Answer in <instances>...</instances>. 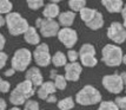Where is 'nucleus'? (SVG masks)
Wrapping results in <instances>:
<instances>
[{"mask_svg": "<svg viewBox=\"0 0 126 110\" xmlns=\"http://www.w3.org/2000/svg\"><path fill=\"white\" fill-rule=\"evenodd\" d=\"M114 102L118 105L119 110H126V96H118L114 99Z\"/></svg>", "mask_w": 126, "mask_h": 110, "instance_id": "7c9ffc66", "label": "nucleus"}, {"mask_svg": "<svg viewBox=\"0 0 126 110\" xmlns=\"http://www.w3.org/2000/svg\"><path fill=\"white\" fill-rule=\"evenodd\" d=\"M121 18H123V25L126 28V4L123 7V11H121Z\"/></svg>", "mask_w": 126, "mask_h": 110, "instance_id": "72a5a7b5", "label": "nucleus"}, {"mask_svg": "<svg viewBox=\"0 0 126 110\" xmlns=\"http://www.w3.org/2000/svg\"><path fill=\"white\" fill-rule=\"evenodd\" d=\"M82 72V66L79 63H67L65 65V78L70 82H78Z\"/></svg>", "mask_w": 126, "mask_h": 110, "instance_id": "9b49d317", "label": "nucleus"}, {"mask_svg": "<svg viewBox=\"0 0 126 110\" xmlns=\"http://www.w3.org/2000/svg\"><path fill=\"white\" fill-rule=\"evenodd\" d=\"M27 6L32 11H38L41 7H44L45 2L43 0H27Z\"/></svg>", "mask_w": 126, "mask_h": 110, "instance_id": "cd10ccee", "label": "nucleus"}, {"mask_svg": "<svg viewBox=\"0 0 126 110\" xmlns=\"http://www.w3.org/2000/svg\"><path fill=\"white\" fill-rule=\"evenodd\" d=\"M66 57H67V61H70V63H77V61L79 59V52L73 49L68 50L66 53Z\"/></svg>", "mask_w": 126, "mask_h": 110, "instance_id": "c85d7f7f", "label": "nucleus"}, {"mask_svg": "<svg viewBox=\"0 0 126 110\" xmlns=\"http://www.w3.org/2000/svg\"><path fill=\"white\" fill-rule=\"evenodd\" d=\"M24 40L31 45H37L40 44V34L38 33L35 26H30L27 31L24 33Z\"/></svg>", "mask_w": 126, "mask_h": 110, "instance_id": "f3484780", "label": "nucleus"}, {"mask_svg": "<svg viewBox=\"0 0 126 110\" xmlns=\"http://www.w3.org/2000/svg\"><path fill=\"white\" fill-rule=\"evenodd\" d=\"M74 19H76V13L74 12L65 11V12H61L59 14L58 22L63 27H71L73 25V22H74Z\"/></svg>", "mask_w": 126, "mask_h": 110, "instance_id": "a211bd4d", "label": "nucleus"}, {"mask_svg": "<svg viewBox=\"0 0 126 110\" xmlns=\"http://www.w3.org/2000/svg\"><path fill=\"white\" fill-rule=\"evenodd\" d=\"M119 75H120L121 79H123V82H124V85H126V72H120Z\"/></svg>", "mask_w": 126, "mask_h": 110, "instance_id": "ea45409f", "label": "nucleus"}, {"mask_svg": "<svg viewBox=\"0 0 126 110\" xmlns=\"http://www.w3.org/2000/svg\"><path fill=\"white\" fill-rule=\"evenodd\" d=\"M32 52L26 47H20L16 50V52L13 53V57L11 59L12 69L14 71H26L28 69V65L32 62Z\"/></svg>", "mask_w": 126, "mask_h": 110, "instance_id": "20e7f679", "label": "nucleus"}, {"mask_svg": "<svg viewBox=\"0 0 126 110\" xmlns=\"http://www.w3.org/2000/svg\"><path fill=\"white\" fill-rule=\"evenodd\" d=\"M2 81H4V79H2V78L0 77V84H1V82H2Z\"/></svg>", "mask_w": 126, "mask_h": 110, "instance_id": "c03bdc74", "label": "nucleus"}, {"mask_svg": "<svg viewBox=\"0 0 126 110\" xmlns=\"http://www.w3.org/2000/svg\"><path fill=\"white\" fill-rule=\"evenodd\" d=\"M46 102H47V103H55V102H58L57 96H55V95H51V96H48L47 99H46Z\"/></svg>", "mask_w": 126, "mask_h": 110, "instance_id": "e433bc0d", "label": "nucleus"}, {"mask_svg": "<svg viewBox=\"0 0 126 110\" xmlns=\"http://www.w3.org/2000/svg\"><path fill=\"white\" fill-rule=\"evenodd\" d=\"M14 73H16V71H14V70L11 67V69H8V70H6V71H5V76H6V77H12Z\"/></svg>", "mask_w": 126, "mask_h": 110, "instance_id": "4c0bfd02", "label": "nucleus"}, {"mask_svg": "<svg viewBox=\"0 0 126 110\" xmlns=\"http://www.w3.org/2000/svg\"><path fill=\"white\" fill-rule=\"evenodd\" d=\"M35 28H39V32L43 37L49 38L58 36V32L60 31V25L57 20L38 18L35 20Z\"/></svg>", "mask_w": 126, "mask_h": 110, "instance_id": "39448f33", "label": "nucleus"}, {"mask_svg": "<svg viewBox=\"0 0 126 110\" xmlns=\"http://www.w3.org/2000/svg\"><path fill=\"white\" fill-rule=\"evenodd\" d=\"M79 59L81 66L94 67L98 64V59L95 57V47L90 43L82 44L79 50Z\"/></svg>", "mask_w": 126, "mask_h": 110, "instance_id": "423d86ee", "label": "nucleus"}, {"mask_svg": "<svg viewBox=\"0 0 126 110\" xmlns=\"http://www.w3.org/2000/svg\"><path fill=\"white\" fill-rule=\"evenodd\" d=\"M7 109V102L5 98L0 97V110H6Z\"/></svg>", "mask_w": 126, "mask_h": 110, "instance_id": "c9c22d12", "label": "nucleus"}, {"mask_svg": "<svg viewBox=\"0 0 126 110\" xmlns=\"http://www.w3.org/2000/svg\"><path fill=\"white\" fill-rule=\"evenodd\" d=\"M27 102V99L25 98L22 95H20L18 91L16 90H13L11 91V94H10V103L14 105V107H20V105L25 104Z\"/></svg>", "mask_w": 126, "mask_h": 110, "instance_id": "5701e85b", "label": "nucleus"}, {"mask_svg": "<svg viewBox=\"0 0 126 110\" xmlns=\"http://www.w3.org/2000/svg\"><path fill=\"white\" fill-rule=\"evenodd\" d=\"M97 12H98V10H95V8L84 7L81 11L79 12V14H80V19H81L85 24H87V22H90L94 18V16L97 14Z\"/></svg>", "mask_w": 126, "mask_h": 110, "instance_id": "412c9836", "label": "nucleus"}, {"mask_svg": "<svg viewBox=\"0 0 126 110\" xmlns=\"http://www.w3.org/2000/svg\"><path fill=\"white\" fill-rule=\"evenodd\" d=\"M32 57L38 66H41V67L48 66L52 61L48 45L46 43H40L32 52Z\"/></svg>", "mask_w": 126, "mask_h": 110, "instance_id": "6e6552de", "label": "nucleus"}, {"mask_svg": "<svg viewBox=\"0 0 126 110\" xmlns=\"http://www.w3.org/2000/svg\"><path fill=\"white\" fill-rule=\"evenodd\" d=\"M5 44H6V38L4 37V34H1V33H0V52L4 50Z\"/></svg>", "mask_w": 126, "mask_h": 110, "instance_id": "f704fd0d", "label": "nucleus"}, {"mask_svg": "<svg viewBox=\"0 0 126 110\" xmlns=\"http://www.w3.org/2000/svg\"><path fill=\"white\" fill-rule=\"evenodd\" d=\"M104 17L101 14V12H97V14L94 16V18L91 20L90 22L86 24V26H87L90 30H92V31H98L100 28L104 26Z\"/></svg>", "mask_w": 126, "mask_h": 110, "instance_id": "6ab92c4d", "label": "nucleus"}, {"mask_svg": "<svg viewBox=\"0 0 126 110\" xmlns=\"http://www.w3.org/2000/svg\"><path fill=\"white\" fill-rule=\"evenodd\" d=\"M101 5L110 13H121L125 2L123 0H103Z\"/></svg>", "mask_w": 126, "mask_h": 110, "instance_id": "dca6fc26", "label": "nucleus"}, {"mask_svg": "<svg viewBox=\"0 0 126 110\" xmlns=\"http://www.w3.org/2000/svg\"><path fill=\"white\" fill-rule=\"evenodd\" d=\"M58 109L59 110H71L74 108V105H76V101L73 97L71 96H68V97H65V98L60 99V101H58Z\"/></svg>", "mask_w": 126, "mask_h": 110, "instance_id": "4be33fe9", "label": "nucleus"}, {"mask_svg": "<svg viewBox=\"0 0 126 110\" xmlns=\"http://www.w3.org/2000/svg\"><path fill=\"white\" fill-rule=\"evenodd\" d=\"M5 24H6V22H5V17L0 16V28L2 27V26H4Z\"/></svg>", "mask_w": 126, "mask_h": 110, "instance_id": "a19ab883", "label": "nucleus"}, {"mask_svg": "<svg viewBox=\"0 0 126 110\" xmlns=\"http://www.w3.org/2000/svg\"><path fill=\"white\" fill-rule=\"evenodd\" d=\"M57 75H58V72L55 71V70H51V72H49V77H51V81H53V79L57 77Z\"/></svg>", "mask_w": 126, "mask_h": 110, "instance_id": "58836bf2", "label": "nucleus"}, {"mask_svg": "<svg viewBox=\"0 0 126 110\" xmlns=\"http://www.w3.org/2000/svg\"><path fill=\"white\" fill-rule=\"evenodd\" d=\"M58 39L61 44L68 50H72V47L77 44L78 42V33L76 30L71 27H63L58 32Z\"/></svg>", "mask_w": 126, "mask_h": 110, "instance_id": "9d476101", "label": "nucleus"}, {"mask_svg": "<svg viewBox=\"0 0 126 110\" xmlns=\"http://www.w3.org/2000/svg\"><path fill=\"white\" fill-rule=\"evenodd\" d=\"M25 79L32 83L34 88H39L44 83V77L41 75V71L39 70V67H37V66H32V67H30V69L26 70Z\"/></svg>", "mask_w": 126, "mask_h": 110, "instance_id": "f8f14e48", "label": "nucleus"}, {"mask_svg": "<svg viewBox=\"0 0 126 110\" xmlns=\"http://www.w3.org/2000/svg\"><path fill=\"white\" fill-rule=\"evenodd\" d=\"M14 90L16 91H18L20 95H22L25 98L27 99H31V97H32L33 95L35 94L37 91H35V88L33 87V84L31 82H28V81H22V82L18 83L16 84V87L14 88Z\"/></svg>", "mask_w": 126, "mask_h": 110, "instance_id": "ddd939ff", "label": "nucleus"}, {"mask_svg": "<svg viewBox=\"0 0 126 110\" xmlns=\"http://www.w3.org/2000/svg\"><path fill=\"white\" fill-rule=\"evenodd\" d=\"M107 37L117 44H123L126 40V28L124 27L123 22H113L107 28Z\"/></svg>", "mask_w": 126, "mask_h": 110, "instance_id": "1a4fd4ad", "label": "nucleus"}, {"mask_svg": "<svg viewBox=\"0 0 126 110\" xmlns=\"http://www.w3.org/2000/svg\"><path fill=\"white\" fill-rule=\"evenodd\" d=\"M53 83H54L55 88L58 89V90H65L66 87H67V81H66V78L64 75H57V77L53 79Z\"/></svg>", "mask_w": 126, "mask_h": 110, "instance_id": "a878e982", "label": "nucleus"}, {"mask_svg": "<svg viewBox=\"0 0 126 110\" xmlns=\"http://www.w3.org/2000/svg\"><path fill=\"white\" fill-rule=\"evenodd\" d=\"M7 59H8L7 53L4 52V51H1V52H0V70L4 69V66H5L6 63H7Z\"/></svg>", "mask_w": 126, "mask_h": 110, "instance_id": "473e14b6", "label": "nucleus"}, {"mask_svg": "<svg viewBox=\"0 0 126 110\" xmlns=\"http://www.w3.org/2000/svg\"><path fill=\"white\" fill-rule=\"evenodd\" d=\"M123 63L126 65V55H124V58H123Z\"/></svg>", "mask_w": 126, "mask_h": 110, "instance_id": "37998d69", "label": "nucleus"}, {"mask_svg": "<svg viewBox=\"0 0 126 110\" xmlns=\"http://www.w3.org/2000/svg\"><path fill=\"white\" fill-rule=\"evenodd\" d=\"M43 110H45V109H43Z\"/></svg>", "mask_w": 126, "mask_h": 110, "instance_id": "a18cd8bd", "label": "nucleus"}, {"mask_svg": "<svg viewBox=\"0 0 126 110\" xmlns=\"http://www.w3.org/2000/svg\"><path fill=\"white\" fill-rule=\"evenodd\" d=\"M103 87H104L109 92L114 95H119L124 90V82L121 79L119 73H112V75H106L101 79Z\"/></svg>", "mask_w": 126, "mask_h": 110, "instance_id": "0eeeda50", "label": "nucleus"}, {"mask_svg": "<svg viewBox=\"0 0 126 110\" xmlns=\"http://www.w3.org/2000/svg\"><path fill=\"white\" fill-rule=\"evenodd\" d=\"M51 63H52L55 67H61V66L65 67V65L67 64V57H66V55L63 51H57L54 55L52 56Z\"/></svg>", "mask_w": 126, "mask_h": 110, "instance_id": "aec40b11", "label": "nucleus"}, {"mask_svg": "<svg viewBox=\"0 0 126 110\" xmlns=\"http://www.w3.org/2000/svg\"><path fill=\"white\" fill-rule=\"evenodd\" d=\"M8 110H21L19 107H13V108H11V109H8Z\"/></svg>", "mask_w": 126, "mask_h": 110, "instance_id": "79ce46f5", "label": "nucleus"}, {"mask_svg": "<svg viewBox=\"0 0 126 110\" xmlns=\"http://www.w3.org/2000/svg\"><path fill=\"white\" fill-rule=\"evenodd\" d=\"M57 91V88H55L53 81H47V82H44L37 90V95L40 99H44L46 101L48 96L51 95H55L54 92Z\"/></svg>", "mask_w": 126, "mask_h": 110, "instance_id": "4468645a", "label": "nucleus"}, {"mask_svg": "<svg viewBox=\"0 0 126 110\" xmlns=\"http://www.w3.org/2000/svg\"><path fill=\"white\" fill-rule=\"evenodd\" d=\"M68 7L74 13L76 12H80L84 7H86V1L85 0H70L68 1Z\"/></svg>", "mask_w": 126, "mask_h": 110, "instance_id": "b1692460", "label": "nucleus"}, {"mask_svg": "<svg viewBox=\"0 0 126 110\" xmlns=\"http://www.w3.org/2000/svg\"><path fill=\"white\" fill-rule=\"evenodd\" d=\"M11 89V83H8L7 81H2L0 84V92L2 94H7Z\"/></svg>", "mask_w": 126, "mask_h": 110, "instance_id": "2f4dec72", "label": "nucleus"}, {"mask_svg": "<svg viewBox=\"0 0 126 110\" xmlns=\"http://www.w3.org/2000/svg\"><path fill=\"white\" fill-rule=\"evenodd\" d=\"M98 110H119L114 101H101L99 103Z\"/></svg>", "mask_w": 126, "mask_h": 110, "instance_id": "bb28decb", "label": "nucleus"}, {"mask_svg": "<svg viewBox=\"0 0 126 110\" xmlns=\"http://www.w3.org/2000/svg\"><path fill=\"white\" fill-rule=\"evenodd\" d=\"M13 10V4L8 0H0V16L10 14Z\"/></svg>", "mask_w": 126, "mask_h": 110, "instance_id": "393cba45", "label": "nucleus"}, {"mask_svg": "<svg viewBox=\"0 0 126 110\" xmlns=\"http://www.w3.org/2000/svg\"><path fill=\"white\" fill-rule=\"evenodd\" d=\"M124 53L120 46L115 44H106L101 50V61L106 66L115 67L123 63Z\"/></svg>", "mask_w": 126, "mask_h": 110, "instance_id": "f03ea898", "label": "nucleus"}, {"mask_svg": "<svg viewBox=\"0 0 126 110\" xmlns=\"http://www.w3.org/2000/svg\"><path fill=\"white\" fill-rule=\"evenodd\" d=\"M101 94L93 85H85L76 95V103L84 107L94 105L101 102Z\"/></svg>", "mask_w": 126, "mask_h": 110, "instance_id": "7ed1b4c3", "label": "nucleus"}, {"mask_svg": "<svg viewBox=\"0 0 126 110\" xmlns=\"http://www.w3.org/2000/svg\"><path fill=\"white\" fill-rule=\"evenodd\" d=\"M60 14V7L58 6L57 1H51L47 5L44 6L43 10V17L45 19H52L54 20L55 18H58Z\"/></svg>", "mask_w": 126, "mask_h": 110, "instance_id": "2eb2a0df", "label": "nucleus"}, {"mask_svg": "<svg viewBox=\"0 0 126 110\" xmlns=\"http://www.w3.org/2000/svg\"><path fill=\"white\" fill-rule=\"evenodd\" d=\"M5 22L8 33L14 37L24 34L30 27L28 22L18 12H11L10 14H7L5 17Z\"/></svg>", "mask_w": 126, "mask_h": 110, "instance_id": "f257e3e1", "label": "nucleus"}, {"mask_svg": "<svg viewBox=\"0 0 126 110\" xmlns=\"http://www.w3.org/2000/svg\"><path fill=\"white\" fill-rule=\"evenodd\" d=\"M24 110H40L39 103L34 99H28L27 102L24 104Z\"/></svg>", "mask_w": 126, "mask_h": 110, "instance_id": "c756f323", "label": "nucleus"}]
</instances>
